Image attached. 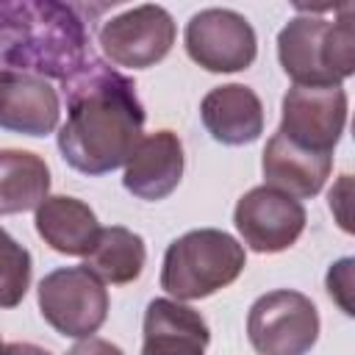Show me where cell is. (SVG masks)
Returning a JSON list of instances; mask_svg holds the SVG:
<instances>
[{
  "label": "cell",
  "mask_w": 355,
  "mask_h": 355,
  "mask_svg": "<svg viewBox=\"0 0 355 355\" xmlns=\"http://www.w3.org/2000/svg\"><path fill=\"white\" fill-rule=\"evenodd\" d=\"M61 83L67 122L58 130V150L64 161L83 175H105L128 164L144 128L136 83L92 55Z\"/></svg>",
  "instance_id": "obj_1"
},
{
  "label": "cell",
  "mask_w": 355,
  "mask_h": 355,
  "mask_svg": "<svg viewBox=\"0 0 355 355\" xmlns=\"http://www.w3.org/2000/svg\"><path fill=\"white\" fill-rule=\"evenodd\" d=\"M86 22L55 0H0V69L69 78L86 55Z\"/></svg>",
  "instance_id": "obj_2"
},
{
  "label": "cell",
  "mask_w": 355,
  "mask_h": 355,
  "mask_svg": "<svg viewBox=\"0 0 355 355\" xmlns=\"http://www.w3.org/2000/svg\"><path fill=\"white\" fill-rule=\"evenodd\" d=\"M277 58L294 86H341L355 72L352 3L338 8L336 19L300 14L277 33Z\"/></svg>",
  "instance_id": "obj_3"
},
{
  "label": "cell",
  "mask_w": 355,
  "mask_h": 355,
  "mask_svg": "<svg viewBox=\"0 0 355 355\" xmlns=\"http://www.w3.org/2000/svg\"><path fill=\"white\" fill-rule=\"evenodd\" d=\"M244 266L247 252L230 233L216 227L189 230L164 252L161 288L175 300H202L230 286Z\"/></svg>",
  "instance_id": "obj_4"
},
{
  "label": "cell",
  "mask_w": 355,
  "mask_h": 355,
  "mask_svg": "<svg viewBox=\"0 0 355 355\" xmlns=\"http://www.w3.org/2000/svg\"><path fill=\"white\" fill-rule=\"evenodd\" d=\"M247 336L258 355H305L319 338V311L302 291H266L247 313Z\"/></svg>",
  "instance_id": "obj_5"
},
{
  "label": "cell",
  "mask_w": 355,
  "mask_h": 355,
  "mask_svg": "<svg viewBox=\"0 0 355 355\" xmlns=\"http://www.w3.org/2000/svg\"><path fill=\"white\" fill-rule=\"evenodd\" d=\"M39 311L44 322L69 338H89L108 316V291L86 266H61L39 283Z\"/></svg>",
  "instance_id": "obj_6"
},
{
  "label": "cell",
  "mask_w": 355,
  "mask_h": 355,
  "mask_svg": "<svg viewBox=\"0 0 355 355\" xmlns=\"http://www.w3.org/2000/svg\"><path fill=\"white\" fill-rule=\"evenodd\" d=\"M175 19L164 6H136L128 8L108 22H103L97 39L105 58L116 67L147 69L166 58L175 44Z\"/></svg>",
  "instance_id": "obj_7"
},
{
  "label": "cell",
  "mask_w": 355,
  "mask_h": 355,
  "mask_svg": "<svg viewBox=\"0 0 355 355\" xmlns=\"http://www.w3.org/2000/svg\"><path fill=\"white\" fill-rule=\"evenodd\" d=\"M186 53L208 72H239L255 61L258 39L247 17L230 8H202L186 22Z\"/></svg>",
  "instance_id": "obj_8"
},
{
  "label": "cell",
  "mask_w": 355,
  "mask_h": 355,
  "mask_svg": "<svg viewBox=\"0 0 355 355\" xmlns=\"http://www.w3.org/2000/svg\"><path fill=\"white\" fill-rule=\"evenodd\" d=\"M347 125V92L341 86H291L283 97L280 128L288 141L333 155Z\"/></svg>",
  "instance_id": "obj_9"
},
{
  "label": "cell",
  "mask_w": 355,
  "mask_h": 355,
  "mask_svg": "<svg viewBox=\"0 0 355 355\" xmlns=\"http://www.w3.org/2000/svg\"><path fill=\"white\" fill-rule=\"evenodd\" d=\"M305 219L308 216L300 200L269 186L250 189L233 211V222L244 244L266 255L288 250L305 230Z\"/></svg>",
  "instance_id": "obj_10"
},
{
  "label": "cell",
  "mask_w": 355,
  "mask_h": 355,
  "mask_svg": "<svg viewBox=\"0 0 355 355\" xmlns=\"http://www.w3.org/2000/svg\"><path fill=\"white\" fill-rule=\"evenodd\" d=\"M61 114L58 92L39 75L0 69V128L47 136L55 130Z\"/></svg>",
  "instance_id": "obj_11"
},
{
  "label": "cell",
  "mask_w": 355,
  "mask_h": 355,
  "mask_svg": "<svg viewBox=\"0 0 355 355\" xmlns=\"http://www.w3.org/2000/svg\"><path fill=\"white\" fill-rule=\"evenodd\" d=\"M183 144L172 130H155L141 136L136 150L125 164L122 183L139 200L169 197L183 178Z\"/></svg>",
  "instance_id": "obj_12"
},
{
  "label": "cell",
  "mask_w": 355,
  "mask_h": 355,
  "mask_svg": "<svg viewBox=\"0 0 355 355\" xmlns=\"http://www.w3.org/2000/svg\"><path fill=\"white\" fill-rule=\"evenodd\" d=\"M261 169L266 178L263 186L277 189L294 200L297 197L308 200V197L319 194L324 180L330 178L333 155L305 150V147L288 141L283 133H272V139L266 141V150H263Z\"/></svg>",
  "instance_id": "obj_13"
},
{
  "label": "cell",
  "mask_w": 355,
  "mask_h": 355,
  "mask_svg": "<svg viewBox=\"0 0 355 355\" xmlns=\"http://www.w3.org/2000/svg\"><path fill=\"white\" fill-rule=\"evenodd\" d=\"M200 116L211 139L227 147H241L263 133L261 97L244 83L211 89L200 103Z\"/></svg>",
  "instance_id": "obj_14"
},
{
  "label": "cell",
  "mask_w": 355,
  "mask_h": 355,
  "mask_svg": "<svg viewBox=\"0 0 355 355\" xmlns=\"http://www.w3.org/2000/svg\"><path fill=\"white\" fill-rule=\"evenodd\" d=\"M208 341V324L194 308L166 297L147 305L141 355H205Z\"/></svg>",
  "instance_id": "obj_15"
},
{
  "label": "cell",
  "mask_w": 355,
  "mask_h": 355,
  "mask_svg": "<svg viewBox=\"0 0 355 355\" xmlns=\"http://www.w3.org/2000/svg\"><path fill=\"white\" fill-rule=\"evenodd\" d=\"M36 233L61 255H86L100 233L94 211L75 197L53 194L36 208Z\"/></svg>",
  "instance_id": "obj_16"
},
{
  "label": "cell",
  "mask_w": 355,
  "mask_h": 355,
  "mask_svg": "<svg viewBox=\"0 0 355 355\" xmlns=\"http://www.w3.org/2000/svg\"><path fill=\"white\" fill-rule=\"evenodd\" d=\"M50 191V169L28 150H0V216L39 208Z\"/></svg>",
  "instance_id": "obj_17"
},
{
  "label": "cell",
  "mask_w": 355,
  "mask_h": 355,
  "mask_svg": "<svg viewBox=\"0 0 355 355\" xmlns=\"http://www.w3.org/2000/svg\"><path fill=\"white\" fill-rule=\"evenodd\" d=\"M86 258V269L92 275H97L103 283L111 286H125L133 283L147 261V250H144V239L122 225H111V227H100L92 250L83 255Z\"/></svg>",
  "instance_id": "obj_18"
},
{
  "label": "cell",
  "mask_w": 355,
  "mask_h": 355,
  "mask_svg": "<svg viewBox=\"0 0 355 355\" xmlns=\"http://www.w3.org/2000/svg\"><path fill=\"white\" fill-rule=\"evenodd\" d=\"M31 252L0 227V308H17L31 286Z\"/></svg>",
  "instance_id": "obj_19"
},
{
  "label": "cell",
  "mask_w": 355,
  "mask_h": 355,
  "mask_svg": "<svg viewBox=\"0 0 355 355\" xmlns=\"http://www.w3.org/2000/svg\"><path fill=\"white\" fill-rule=\"evenodd\" d=\"M349 286H352V258H341L327 272V291H330V297H336V302L344 308V313H352V302H349L352 288Z\"/></svg>",
  "instance_id": "obj_20"
},
{
  "label": "cell",
  "mask_w": 355,
  "mask_h": 355,
  "mask_svg": "<svg viewBox=\"0 0 355 355\" xmlns=\"http://www.w3.org/2000/svg\"><path fill=\"white\" fill-rule=\"evenodd\" d=\"M67 355H125V352H122L116 344L105 341V338H94V336H89V338L78 341Z\"/></svg>",
  "instance_id": "obj_21"
},
{
  "label": "cell",
  "mask_w": 355,
  "mask_h": 355,
  "mask_svg": "<svg viewBox=\"0 0 355 355\" xmlns=\"http://www.w3.org/2000/svg\"><path fill=\"white\" fill-rule=\"evenodd\" d=\"M0 355H50V352L36 344H28V341H14V344H6Z\"/></svg>",
  "instance_id": "obj_22"
},
{
  "label": "cell",
  "mask_w": 355,
  "mask_h": 355,
  "mask_svg": "<svg viewBox=\"0 0 355 355\" xmlns=\"http://www.w3.org/2000/svg\"><path fill=\"white\" fill-rule=\"evenodd\" d=\"M0 352H3V341H0Z\"/></svg>",
  "instance_id": "obj_23"
}]
</instances>
